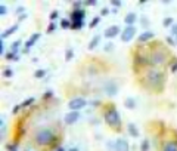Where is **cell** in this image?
<instances>
[{"label": "cell", "mask_w": 177, "mask_h": 151, "mask_svg": "<svg viewBox=\"0 0 177 151\" xmlns=\"http://www.w3.org/2000/svg\"><path fill=\"white\" fill-rule=\"evenodd\" d=\"M105 122H106V125L109 126L111 129H114V130H120L121 129V117H120V113L112 107V108H109L106 113H105Z\"/></svg>", "instance_id": "6da1fadb"}, {"label": "cell", "mask_w": 177, "mask_h": 151, "mask_svg": "<svg viewBox=\"0 0 177 151\" xmlns=\"http://www.w3.org/2000/svg\"><path fill=\"white\" fill-rule=\"evenodd\" d=\"M146 81L153 90H162V84H164V77L158 70H151L146 74Z\"/></svg>", "instance_id": "7a4b0ae2"}, {"label": "cell", "mask_w": 177, "mask_h": 151, "mask_svg": "<svg viewBox=\"0 0 177 151\" xmlns=\"http://www.w3.org/2000/svg\"><path fill=\"white\" fill-rule=\"evenodd\" d=\"M55 141H56V139H55V135H53V132H52L50 129H41V130H39L37 135H36V142H37L39 145H41V147L52 145Z\"/></svg>", "instance_id": "3957f363"}, {"label": "cell", "mask_w": 177, "mask_h": 151, "mask_svg": "<svg viewBox=\"0 0 177 151\" xmlns=\"http://www.w3.org/2000/svg\"><path fill=\"white\" fill-rule=\"evenodd\" d=\"M167 62V55L162 50H153L149 56V64L152 65H164Z\"/></svg>", "instance_id": "277c9868"}, {"label": "cell", "mask_w": 177, "mask_h": 151, "mask_svg": "<svg viewBox=\"0 0 177 151\" xmlns=\"http://www.w3.org/2000/svg\"><path fill=\"white\" fill-rule=\"evenodd\" d=\"M84 105H86V101L83 99V98H76V99H71V101H70V104H68V107L71 108V111H78V110H81Z\"/></svg>", "instance_id": "5b68a950"}, {"label": "cell", "mask_w": 177, "mask_h": 151, "mask_svg": "<svg viewBox=\"0 0 177 151\" xmlns=\"http://www.w3.org/2000/svg\"><path fill=\"white\" fill-rule=\"evenodd\" d=\"M134 34H136V28H134L133 25H130V27H127L126 30L123 31L121 40H123V42H130V40L134 37Z\"/></svg>", "instance_id": "8992f818"}, {"label": "cell", "mask_w": 177, "mask_h": 151, "mask_svg": "<svg viewBox=\"0 0 177 151\" xmlns=\"http://www.w3.org/2000/svg\"><path fill=\"white\" fill-rule=\"evenodd\" d=\"M86 18V12L83 9H76L71 13V22H78V21H84Z\"/></svg>", "instance_id": "52a82bcc"}, {"label": "cell", "mask_w": 177, "mask_h": 151, "mask_svg": "<svg viewBox=\"0 0 177 151\" xmlns=\"http://www.w3.org/2000/svg\"><path fill=\"white\" fill-rule=\"evenodd\" d=\"M120 33H121V30H120L118 25H112V27H109V28L105 30V36H106L108 39H114V37L118 36Z\"/></svg>", "instance_id": "ba28073f"}, {"label": "cell", "mask_w": 177, "mask_h": 151, "mask_svg": "<svg viewBox=\"0 0 177 151\" xmlns=\"http://www.w3.org/2000/svg\"><path fill=\"white\" fill-rule=\"evenodd\" d=\"M148 64H149V58H146V56H143V55H139V53L134 55V65H136V68H137V65L145 67V65H148Z\"/></svg>", "instance_id": "9c48e42d"}, {"label": "cell", "mask_w": 177, "mask_h": 151, "mask_svg": "<svg viewBox=\"0 0 177 151\" xmlns=\"http://www.w3.org/2000/svg\"><path fill=\"white\" fill-rule=\"evenodd\" d=\"M78 119H80V113L78 111H71V113H68L65 116V123L67 125H73V123H76Z\"/></svg>", "instance_id": "30bf717a"}, {"label": "cell", "mask_w": 177, "mask_h": 151, "mask_svg": "<svg viewBox=\"0 0 177 151\" xmlns=\"http://www.w3.org/2000/svg\"><path fill=\"white\" fill-rule=\"evenodd\" d=\"M115 151H130L128 142H127L126 139H118L115 142Z\"/></svg>", "instance_id": "8fae6325"}, {"label": "cell", "mask_w": 177, "mask_h": 151, "mask_svg": "<svg viewBox=\"0 0 177 151\" xmlns=\"http://www.w3.org/2000/svg\"><path fill=\"white\" fill-rule=\"evenodd\" d=\"M39 39H40V34H39V33H34V34L30 37V40H27L25 42V53L31 49V46H34V43H36Z\"/></svg>", "instance_id": "7c38bea8"}, {"label": "cell", "mask_w": 177, "mask_h": 151, "mask_svg": "<svg viewBox=\"0 0 177 151\" xmlns=\"http://www.w3.org/2000/svg\"><path fill=\"white\" fill-rule=\"evenodd\" d=\"M105 90H106L108 95H115V93H117V84H115L114 81H109V83L105 86Z\"/></svg>", "instance_id": "4fadbf2b"}, {"label": "cell", "mask_w": 177, "mask_h": 151, "mask_svg": "<svg viewBox=\"0 0 177 151\" xmlns=\"http://www.w3.org/2000/svg\"><path fill=\"white\" fill-rule=\"evenodd\" d=\"M153 33L152 31H145V33H142L140 36H139V42L140 43H143V42H148V40H151V39H153Z\"/></svg>", "instance_id": "5bb4252c"}, {"label": "cell", "mask_w": 177, "mask_h": 151, "mask_svg": "<svg viewBox=\"0 0 177 151\" xmlns=\"http://www.w3.org/2000/svg\"><path fill=\"white\" fill-rule=\"evenodd\" d=\"M136 21V13L134 12H130V13H127L126 18H124V22L127 24V27H130V25H133V22Z\"/></svg>", "instance_id": "9a60e30c"}, {"label": "cell", "mask_w": 177, "mask_h": 151, "mask_svg": "<svg viewBox=\"0 0 177 151\" xmlns=\"http://www.w3.org/2000/svg\"><path fill=\"white\" fill-rule=\"evenodd\" d=\"M16 30H18V24L13 25V27H10V28H7L6 31H3V33H1V40H4V39H6V37H9L10 34H13Z\"/></svg>", "instance_id": "2e32d148"}, {"label": "cell", "mask_w": 177, "mask_h": 151, "mask_svg": "<svg viewBox=\"0 0 177 151\" xmlns=\"http://www.w3.org/2000/svg\"><path fill=\"white\" fill-rule=\"evenodd\" d=\"M162 151H177V142L176 141H170L164 145Z\"/></svg>", "instance_id": "e0dca14e"}, {"label": "cell", "mask_w": 177, "mask_h": 151, "mask_svg": "<svg viewBox=\"0 0 177 151\" xmlns=\"http://www.w3.org/2000/svg\"><path fill=\"white\" fill-rule=\"evenodd\" d=\"M99 42H101V37H99V36H95V37L90 40L89 46H87V48H89V50H93V49H95V48L99 45Z\"/></svg>", "instance_id": "ac0fdd59"}, {"label": "cell", "mask_w": 177, "mask_h": 151, "mask_svg": "<svg viewBox=\"0 0 177 151\" xmlns=\"http://www.w3.org/2000/svg\"><path fill=\"white\" fill-rule=\"evenodd\" d=\"M128 133H130L133 138H137V136H139V130H137V127H136L134 123H130V125H128Z\"/></svg>", "instance_id": "d6986e66"}, {"label": "cell", "mask_w": 177, "mask_h": 151, "mask_svg": "<svg viewBox=\"0 0 177 151\" xmlns=\"http://www.w3.org/2000/svg\"><path fill=\"white\" fill-rule=\"evenodd\" d=\"M124 104H126L127 108H130V110H133V108H136V102L131 99V98H127L126 101H124Z\"/></svg>", "instance_id": "ffe728a7"}, {"label": "cell", "mask_w": 177, "mask_h": 151, "mask_svg": "<svg viewBox=\"0 0 177 151\" xmlns=\"http://www.w3.org/2000/svg\"><path fill=\"white\" fill-rule=\"evenodd\" d=\"M4 58L7 59V61H18L19 58H18V55H15L13 52H9V53H6L4 55Z\"/></svg>", "instance_id": "44dd1931"}, {"label": "cell", "mask_w": 177, "mask_h": 151, "mask_svg": "<svg viewBox=\"0 0 177 151\" xmlns=\"http://www.w3.org/2000/svg\"><path fill=\"white\" fill-rule=\"evenodd\" d=\"M19 46H21V40L13 42V43H12V50H10V52H13V53L16 55V53H18V49H19Z\"/></svg>", "instance_id": "7402d4cb"}, {"label": "cell", "mask_w": 177, "mask_h": 151, "mask_svg": "<svg viewBox=\"0 0 177 151\" xmlns=\"http://www.w3.org/2000/svg\"><path fill=\"white\" fill-rule=\"evenodd\" d=\"M140 151H149V141L148 139H143L142 144H140Z\"/></svg>", "instance_id": "603a6c76"}, {"label": "cell", "mask_w": 177, "mask_h": 151, "mask_svg": "<svg viewBox=\"0 0 177 151\" xmlns=\"http://www.w3.org/2000/svg\"><path fill=\"white\" fill-rule=\"evenodd\" d=\"M73 58H74V52H73V49H68L67 52H65V61L70 62Z\"/></svg>", "instance_id": "cb8c5ba5"}, {"label": "cell", "mask_w": 177, "mask_h": 151, "mask_svg": "<svg viewBox=\"0 0 177 151\" xmlns=\"http://www.w3.org/2000/svg\"><path fill=\"white\" fill-rule=\"evenodd\" d=\"M84 25V21H78V22H71V30H80L83 28Z\"/></svg>", "instance_id": "d4e9b609"}, {"label": "cell", "mask_w": 177, "mask_h": 151, "mask_svg": "<svg viewBox=\"0 0 177 151\" xmlns=\"http://www.w3.org/2000/svg\"><path fill=\"white\" fill-rule=\"evenodd\" d=\"M99 21H101V16H95V18L92 19V22L89 24V27H90V28H95L96 25L99 24Z\"/></svg>", "instance_id": "484cf974"}, {"label": "cell", "mask_w": 177, "mask_h": 151, "mask_svg": "<svg viewBox=\"0 0 177 151\" xmlns=\"http://www.w3.org/2000/svg\"><path fill=\"white\" fill-rule=\"evenodd\" d=\"M33 102H34V98H28V99H25L22 104H21V108H27V107H30Z\"/></svg>", "instance_id": "4316f807"}, {"label": "cell", "mask_w": 177, "mask_h": 151, "mask_svg": "<svg viewBox=\"0 0 177 151\" xmlns=\"http://www.w3.org/2000/svg\"><path fill=\"white\" fill-rule=\"evenodd\" d=\"M46 76V70H37L36 73H34V77L36 78H41V77H44Z\"/></svg>", "instance_id": "83f0119b"}, {"label": "cell", "mask_w": 177, "mask_h": 151, "mask_svg": "<svg viewBox=\"0 0 177 151\" xmlns=\"http://www.w3.org/2000/svg\"><path fill=\"white\" fill-rule=\"evenodd\" d=\"M61 27L65 28V30H67V28H71V21H68V19H62V21H61Z\"/></svg>", "instance_id": "f1b7e54d"}, {"label": "cell", "mask_w": 177, "mask_h": 151, "mask_svg": "<svg viewBox=\"0 0 177 151\" xmlns=\"http://www.w3.org/2000/svg\"><path fill=\"white\" fill-rule=\"evenodd\" d=\"M12 76H13V70H10V68H4V71H3V77L9 78V77H12Z\"/></svg>", "instance_id": "f546056e"}, {"label": "cell", "mask_w": 177, "mask_h": 151, "mask_svg": "<svg viewBox=\"0 0 177 151\" xmlns=\"http://www.w3.org/2000/svg\"><path fill=\"white\" fill-rule=\"evenodd\" d=\"M173 21H174L173 18H165V19L162 21V25H164V27H170V25L173 24Z\"/></svg>", "instance_id": "4dcf8cb0"}, {"label": "cell", "mask_w": 177, "mask_h": 151, "mask_svg": "<svg viewBox=\"0 0 177 151\" xmlns=\"http://www.w3.org/2000/svg\"><path fill=\"white\" fill-rule=\"evenodd\" d=\"M84 4H86V6H96L98 1H96V0H87V1H84Z\"/></svg>", "instance_id": "1f68e13d"}, {"label": "cell", "mask_w": 177, "mask_h": 151, "mask_svg": "<svg viewBox=\"0 0 177 151\" xmlns=\"http://www.w3.org/2000/svg\"><path fill=\"white\" fill-rule=\"evenodd\" d=\"M55 28H56V24H55V22H50V25H49V28H47V34H50V33H53V31H55Z\"/></svg>", "instance_id": "d6a6232c"}, {"label": "cell", "mask_w": 177, "mask_h": 151, "mask_svg": "<svg viewBox=\"0 0 177 151\" xmlns=\"http://www.w3.org/2000/svg\"><path fill=\"white\" fill-rule=\"evenodd\" d=\"M6 148H7L9 151H18L16 150V142H15V144H9V145H6Z\"/></svg>", "instance_id": "836d02e7"}, {"label": "cell", "mask_w": 177, "mask_h": 151, "mask_svg": "<svg viewBox=\"0 0 177 151\" xmlns=\"http://www.w3.org/2000/svg\"><path fill=\"white\" fill-rule=\"evenodd\" d=\"M111 4H112L114 7H117V9H118V7L121 6V1H120V0H112V1H111Z\"/></svg>", "instance_id": "e575fe53"}, {"label": "cell", "mask_w": 177, "mask_h": 151, "mask_svg": "<svg viewBox=\"0 0 177 151\" xmlns=\"http://www.w3.org/2000/svg\"><path fill=\"white\" fill-rule=\"evenodd\" d=\"M52 96H53V92H52V90H47V92L43 95V98H44V99H49V98H52Z\"/></svg>", "instance_id": "d590c367"}, {"label": "cell", "mask_w": 177, "mask_h": 151, "mask_svg": "<svg viewBox=\"0 0 177 151\" xmlns=\"http://www.w3.org/2000/svg\"><path fill=\"white\" fill-rule=\"evenodd\" d=\"M58 15H59V13H58V10H55V12H52V13H50V19H52V21H55V19L58 18Z\"/></svg>", "instance_id": "8d00e7d4"}, {"label": "cell", "mask_w": 177, "mask_h": 151, "mask_svg": "<svg viewBox=\"0 0 177 151\" xmlns=\"http://www.w3.org/2000/svg\"><path fill=\"white\" fill-rule=\"evenodd\" d=\"M6 12H7V9H6V6H0V15H6Z\"/></svg>", "instance_id": "74e56055"}, {"label": "cell", "mask_w": 177, "mask_h": 151, "mask_svg": "<svg viewBox=\"0 0 177 151\" xmlns=\"http://www.w3.org/2000/svg\"><path fill=\"white\" fill-rule=\"evenodd\" d=\"M24 10H25V9H24V7H22V6H19V7H18V9H16V13H18V15H19V16H21V15H24Z\"/></svg>", "instance_id": "f35d334b"}, {"label": "cell", "mask_w": 177, "mask_h": 151, "mask_svg": "<svg viewBox=\"0 0 177 151\" xmlns=\"http://www.w3.org/2000/svg\"><path fill=\"white\" fill-rule=\"evenodd\" d=\"M108 13H109V9H108V7H103V9L101 10V15H102V16H105V15H108Z\"/></svg>", "instance_id": "ab89813d"}, {"label": "cell", "mask_w": 177, "mask_h": 151, "mask_svg": "<svg viewBox=\"0 0 177 151\" xmlns=\"http://www.w3.org/2000/svg\"><path fill=\"white\" fill-rule=\"evenodd\" d=\"M0 53H4V43H3V40H0Z\"/></svg>", "instance_id": "60d3db41"}, {"label": "cell", "mask_w": 177, "mask_h": 151, "mask_svg": "<svg viewBox=\"0 0 177 151\" xmlns=\"http://www.w3.org/2000/svg\"><path fill=\"white\" fill-rule=\"evenodd\" d=\"M171 34L177 37V25H173V28H171Z\"/></svg>", "instance_id": "b9f144b4"}, {"label": "cell", "mask_w": 177, "mask_h": 151, "mask_svg": "<svg viewBox=\"0 0 177 151\" xmlns=\"http://www.w3.org/2000/svg\"><path fill=\"white\" fill-rule=\"evenodd\" d=\"M165 40H167V43H170V45H171V46H174V45H176V43H174V40H173V39H171V37H167V39H165Z\"/></svg>", "instance_id": "7bdbcfd3"}, {"label": "cell", "mask_w": 177, "mask_h": 151, "mask_svg": "<svg viewBox=\"0 0 177 151\" xmlns=\"http://www.w3.org/2000/svg\"><path fill=\"white\" fill-rule=\"evenodd\" d=\"M19 110H21V104H19V105H16V107H15V108L12 110V113H13V114H16V113H18Z\"/></svg>", "instance_id": "ee69618b"}, {"label": "cell", "mask_w": 177, "mask_h": 151, "mask_svg": "<svg viewBox=\"0 0 177 151\" xmlns=\"http://www.w3.org/2000/svg\"><path fill=\"white\" fill-rule=\"evenodd\" d=\"M81 4H83V1H74V3H73V6H74L76 9H78V7H80Z\"/></svg>", "instance_id": "f6af8a7d"}, {"label": "cell", "mask_w": 177, "mask_h": 151, "mask_svg": "<svg viewBox=\"0 0 177 151\" xmlns=\"http://www.w3.org/2000/svg\"><path fill=\"white\" fill-rule=\"evenodd\" d=\"M171 71H173V73H176V71H177V61L174 62V64H173V67H171Z\"/></svg>", "instance_id": "bcb514c9"}, {"label": "cell", "mask_w": 177, "mask_h": 151, "mask_svg": "<svg viewBox=\"0 0 177 151\" xmlns=\"http://www.w3.org/2000/svg\"><path fill=\"white\" fill-rule=\"evenodd\" d=\"M112 46H114L112 43H108V45L105 46V50H111V49H112Z\"/></svg>", "instance_id": "7dc6e473"}, {"label": "cell", "mask_w": 177, "mask_h": 151, "mask_svg": "<svg viewBox=\"0 0 177 151\" xmlns=\"http://www.w3.org/2000/svg\"><path fill=\"white\" fill-rule=\"evenodd\" d=\"M25 18H27V15L24 13V15H21V16H19V21H22V19H25Z\"/></svg>", "instance_id": "c3c4849f"}, {"label": "cell", "mask_w": 177, "mask_h": 151, "mask_svg": "<svg viewBox=\"0 0 177 151\" xmlns=\"http://www.w3.org/2000/svg\"><path fill=\"white\" fill-rule=\"evenodd\" d=\"M56 151H65V150H64L62 147H58V150H56Z\"/></svg>", "instance_id": "681fc988"}, {"label": "cell", "mask_w": 177, "mask_h": 151, "mask_svg": "<svg viewBox=\"0 0 177 151\" xmlns=\"http://www.w3.org/2000/svg\"><path fill=\"white\" fill-rule=\"evenodd\" d=\"M70 151H78V148H71Z\"/></svg>", "instance_id": "f907efd6"}]
</instances>
